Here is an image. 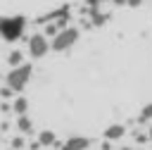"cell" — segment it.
Here are the masks:
<instances>
[{"instance_id":"cell-1","label":"cell","mask_w":152,"mask_h":150,"mask_svg":"<svg viewBox=\"0 0 152 150\" xmlns=\"http://www.w3.org/2000/svg\"><path fill=\"white\" fill-rule=\"evenodd\" d=\"M26 17L24 14H12V17H0V38L5 43H17L26 33Z\"/></svg>"},{"instance_id":"cell-2","label":"cell","mask_w":152,"mask_h":150,"mask_svg":"<svg viewBox=\"0 0 152 150\" xmlns=\"http://www.w3.org/2000/svg\"><path fill=\"white\" fill-rule=\"evenodd\" d=\"M31 76H33V64L21 62V64H17V67H10V71H7V76H5V86H10V88L19 95V93L28 86Z\"/></svg>"},{"instance_id":"cell-3","label":"cell","mask_w":152,"mask_h":150,"mask_svg":"<svg viewBox=\"0 0 152 150\" xmlns=\"http://www.w3.org/2000/svg\"><path fill=\"white\" fill-rule=\"evenodd\" d=\"M78 38H81L78 26H64L62 31H57V33L50 38V50H55V52H66V50H71V48L78 43Z\"/></svg>"},{"instance_id":"cell-4","label":"cell","mask_w":152,"mask_h":150,"mask_svg":"<svg viewBox=\"0 0 152 150\" xmlns=\"http://www.w3.org/2000/svg\"><path fill=\"white\" fill-rule=\"evenodd\" d=\"M26 50H28V55L33 57V60H40V57H45L48 52H50V38L40 31V33H31L28 38H26Z\"/></svg>"},{"instance_id":"cell-5","label":"cell","mask_w":152,"mask_h":150,"mask_svg":"<svg viewBox=\"0 0 152 150\" xmlns=\"http://www.w3.org/2000/svg\"><path fill=\"white\" fill-rule=\"evenodd\" d=\"M128 133V129L124 126V124H119V121H114V124H109L104 131H102V138L104 140H109V143H114V140H124V136Z\"/></svg>"},{"instance_id":"cell-6","label":"cell","mask_w":152,"mask_h":150,"mask_svg":"<svg viewBox=\"0 0 152 150\" xmlns=\"http://www.w3.org/2000/svg\"><path fill=\"white\" fill-rule=\"evenodd\" d=\"M90 143H93V140L86 138V136H71V138L64 140V145H62L59 150H88Z\"/></svg>"},{"instance_id":"cell-7","label":"cell","mask_w":152,"mask_h":150,"mask_svg":"<svg viewBox=\"0 0 152 150\" xmlns=\"http://www.w3.org/2000/svg\"><path fill=\"white\" fill-rule=\"evenodd\" d=\"M10 110L19 117V114H26L28 112V100L24 98V95H14L12 100H10Z\"/></svg>"},{"instance_id":"cell-8","label":"cell","mask_w":152,"mask_h":150,"mask_svg":"<svg viewBox=\"0 0 152 150\" xmlns=\"http://www.w3.org/2000/svg\"><path fill=\"white\" fill-rule=\"evenodd\" d=\"M14 126H17V131H19L21 136L33 133V121H31V117H28V114H19V117H17V121H14Z\"/></svg>"},{"instance_id":"cell-9","label":"cell","mask_w":152,"mask_h":150,"mask_svg":"<svg viewBox=\"0 0 152 150\" xmlns=\"http://www.w3.org/2000/svg\"><path fill=\"white\" fill-rule=\"evenodd\" d=\"M36 140L40 143V148H50V145H57V133L52 129H43V131H38Z\"/></svg>"},{"instance_id":"cell-10","label":"cell","mask_w":152,"mask_h":150,"mask_svg":"<svg viewBox=\"0 0 152 150\" xmlns=\"http://www.w3.org/2000/svg\"><path fill=\"white\" fill-rule=\"evenodd\" d=\"M21 62H24V52H21L19 48H14V50L7 52V64H10V67H17V64H21Z\"/></svg>"},{"instance_id":"cell-11","label":"cell","mask_w":152,"mask_h":150,"mask_svg":"<svg viewBox=\"0 0 152 150\" xmlns=\"http://www.w3.org/2000/svg\"><path fill=\"white\" fill-rule=\"evenodd\" d=\"M152 121V102H147L142 110H140V114H138V124L140 126H145V124H150Z\"/></svg>"},{"instance_id":"cell-12","label":"cell","mask_w":152,"mask_h":150,"mask_svg":"<svg viewBox=\"0 0 152 150\" xmlns=\"http://www.w3.org/2000/svg\"><path fill=\"white\" fill-rule=\"evenodd\" d=\"M10 148H12V150H24V148H26L24 136H21V133H19V136H14V138L10 140Z\"/></svg>"},{"instance_id":"cell-13","label":"cell","mask_w":152,"mask_h":150,"mask_svg":"<svg viewBox=\"0 0 152 150\" xmlns=\"http://www.w3.org/2000/svg\"><path fill=\"white\" fill-rule=\"evenodd\" d=\"M12 95H14V90L10 86H0V100H10Z\"/></svg>"},{"instance_id":"cell-14","label":"cell","mask_w":152,"mask_h":150,"mask_svg":"<svg viewBox=\"0 0 152 150\" xmlns=\"http://www.w3.org/2000/svg\"><path fill=\"white\" fill-rule=\"evenodd\" d=\"M102 2L100 0H86V10H93V7H100Z\"/></svg>"},{"instance_id":"cell-15","label":"cell","mask_w":152,"mask_h":150,"mask_svg":"<svg viewBox=\"0 0 152 150\" xmlns=\"http://www.w3.org/2000/svg\"><path fill=\"white\" fill-rule=\"evenodd\" d=\"M126 5H128V7H140L142 0H126Z\"/></svg>"},{"instance_id":"cell-16","label":"cell","mask_w":152,"mask_h":150,"mask_svg":"<svg viewBox=\"0 0 152 150\" xmlns=\"http://www.w3.org/2000/svg\"><path fill=\"white\" fill-rule=\"evenodd\" d=\"M28 150H40V143H38V140H31V143H28Z\"/></svg>"},{"instance_id":"cell-17","label":"cell","mask_w":152,"mask_h":150,"mask_svg":"<svg viewBox=\"0 0 152 150\" xmlns=\"http://www.w3.org/2000/svg\"><path fill=\"white\" fill-rule=\"evenodd\" d=\"M112 5H114V7H124V5H126V0H112Z\"/></svg>"},{"instance_id":"cell-18","label":"cell","mask_w":152,"mask_h":150,"mask_svg":"<svg viewBox=\"0 0 152 150\" xmlns=\"http://www.w3.org/2000/svg\"><path fill=\"white\" fill-rule=\"evenodd\" d=\"M121 150H135V148H131V145H124V148H121Z\"/></svg>"},{"instance_id":"cell-19","label":"cell","mask_w":152,"mask_h":150,"mask_svg":"<svg viewBox=\"0 0 152 150\" xmlns=\"http://www.w3.org/2000/svg\"><path fill=\"white\" fill-rule=\"evenodd\" d=\"M100 2H112V0H100Z\"/></svg>"},{"instance_id":"cell-20","label":"cell","mask_w":152,"mask_h":150,"mask_svg":"<svg viewBox=\"0 0 152 150\" xmlns=\"http://www.w3.org/2000/svg\"><path fill=\"white\" fill-rule=\"evenodd\" d=\"M10 150H12V148H10Z\"/></svg>"}]
</instances>
